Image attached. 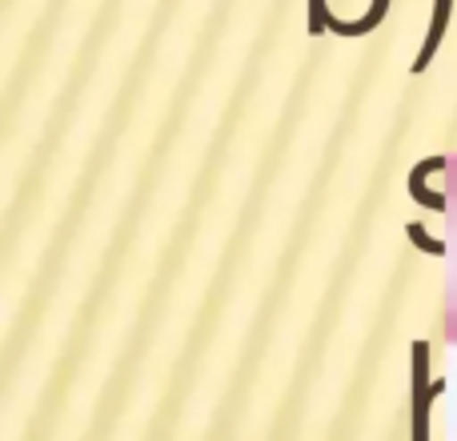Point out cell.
Returning a JSON list of instances; mask_svg holds the SVG:
<instances>
[{
  "label": "cell",
  "instance_id": "1",
  "mask_svg": "<svg viewBox=\"0 0 457 441\" xmlns=\"http://www.w3.org/2000/svg\"><path fill=\"white\" fill-rule=\"evenodd\" d=\"M413 201L437 213L442 237L434 249L445 257V301H442V333L450 345H457V153L429 157L410 177Z\"/></svg>",
  "mask_w": 457,
  "mask_h": 441
},
{
  "label": "cell",
  "instance_id": "2",
  "mask_svg": "<svg viewBox=\"0 0 457 441\" xmlns=\"http://www.w3.org/2000/svg\"><path fill=\"white\" fill-rule=\"evenodd\" d=\"M450 16H453V0H434V12H429V29H426V40H421L418 56H413V72H426L434 64L437 48H442L445 32H450Z\"/></svg>",
  "mask_w": 457,
  "mask_h": 441
},
{
  "label": "cell",
  "instance_id": "3",
  "mask_svg": "<svg viewBox=\"0 0 457 441\" xmlns=\"http://www.w3.org/2000/svg\"><path fill=\"white\" fill-rule=\"evenodd\" d=\"M305 8H309V37L329 32V0H305Z\"/></svg>",
  "mask_w": 457,
  "mask_h": 441
}]
</instances>
